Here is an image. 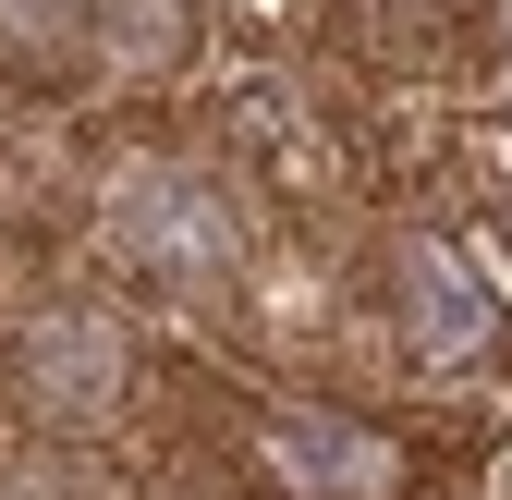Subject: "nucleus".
Masks as SVG:
<instances>
[{"instance_id":"20e7f679","label":"nucleus","mask_w":512,"mask_h":500,"mask_svg":"<svg viewBox=\"0 0 512 500\" xmlns=\"http://www.w3.org/2000/svg\"><path fill=\"white\" fill-rule=\"evenodd\" d=\"M220 171L244 183V196H269V208H342L354 196L342 122L317 110V86H293V74H232L220 86Z\"/></svg>"},{"instance_id":"f257e3e1","label":"nucleus","mask_w":512,"mask_h":500,"mask_svg":"<svg viewBox=\"0 0 512 500\" xmlns=\"http://www.w3.org/2000/svg\"><path fill=\"white\" fill-rule=\"evenodd\" d=\"M256 196L220 171V147H171V135H135L110 147L98 183H86V220H98V257L159 293V305H232L244 269H256Z\"/></svg>"},{"instance_id":"7ed1b4c3","label":"nucleus","mask_w":512,"mask_h":500,"mask_svg":"<svg viewBox=\"0 0 512 500\" xmlns=\"http://www.w3.org/2000/svg\"><path fill=\"white\" fill-rule=\"evenodd\" d=\"M232 464L256 500H415V440L342 391H256Z\"/></svg>"},{"instance_id":"423d86ee","label":"nucleus","mask_w":512,"mask_h":500,"mask_svg":"<svg viewBox=\"0 0 512 500\" xmlns=\"http://www.w3.org/2000/svg\"><path fill=\"white\" fill-rule=\"evenodd\" d=\"M208 49V0H86V61L122 86H171Z\"/></svg>"},{"instance_id":"0eeeda50","label":"nucleus","mask_w":512,"mask_h":500,"mask_svg":"<svg viewBox=\"0 0 512 500\" xmlns=\"http://www.w3.org/2000/svg\"><path fill=\"white\" fill-rule=\"evenodd\" d=\"M0 74H86V0H0Z\"/></svg>"},{"instance_id":"9d476101","label":"nucleus","mask_w":512,"mask_h":500,"mask_svg":"<svg viewBox=\"0 0 512 500\" xmlns=\"http://www.w3.org/2000/svg\"><path fill=\"white\" fill-rule=\"evenodd\" d=\"M208 13H232V25H256V37H281V25L305 13V0H208Z\"/></svg>"},{"instance_id":"6e6552de","label":"nucleus","mask_w":512,"mask_h":500,"mask_svg":"<svg viewBox=\"0 0 512 500\" xmlns=\"http://www.w3.org/2000/svg\"><path fill=\"white\" fill-rule=\"evenodd\" d=\"M0 500H98V476H86L74 452L25 440V452H0Z\"/></svg>"},{"instance_id":"f03ea898","label":"nucleus","mask_w":512,"mask_h":500,"mask_svg":"<svg viewBox=\"0 0 512 500\" xmlns=\"http://www.w3.org/2000/svg\"><path fill=\"white\" fill-rule=\"evenodd\" d=\"M0 403H13L37 440H98L147 403V330L122 318L110 293H49L0 330Z\"/></svg>"},{"instance_id":"1a4fd4ad","label":"nucleus","mask_w":512,"mask_h":500,"mask_svg":"<svg viewBox=\"0 0 512 500\" xmlns=\"http://www.w3.org/2000/svg\"><path fill=\"white\" fill-rule=\"evenodd\" d=\"M342 13H354V25H378L391 49H427V37H452L476 0H342Z\"/></svg>"},{"instance_id":"39448f33","label":"nucleus","mask_w":512,"mask_h":500,"mask_svg":"<svg viewBox=\"0 0 512 500\" xmlns=\"http://www.w3.org/2000/svg\"><path fill=\"white\" fill-rule=\"evenodd\" d=\"M378 305H391V342L427 379H464L500 354V293L476 281V257L452 232H391L378 244Z\"/></svg>"},{"instance_id":"9b49d317","label":"nucleus","mask_w":512,"mask_h":500,"mask_svg":"<svg viewBox=\"0 0 512 500\" xmlns=\"http://www.w3.org/2000/svg\"><path fill=\"white\" fill-rule=\"evenodd\" d=\"M488 500H512V488H488Z\"/></svg>"}]
</instances>
